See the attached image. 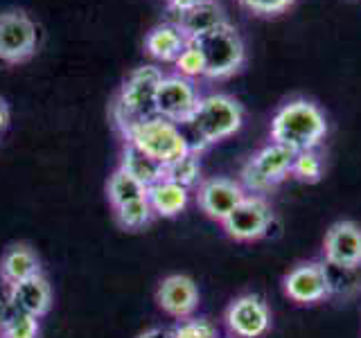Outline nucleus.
Here are the masks:
<instances>
[{"label":"nucleus","mask_w":361,"mask_h":338,"mask_svg":"<svg viewBox=\"0 0 361 338\" xmlns=\"http://www.w3.org/2000/svg\"><path fill=\"white\" fill-rule=\"evenodd\" d=\"M39 45V30L25 11L11 9L0 14V61L18 65L30 61Z\"/></svg>","instance_id":"obj_7"},{"label":"nucleus","mask_w":361,"mask_h":338,"mask_svg":"<svg viewBox=\"0 0 361 338\" xmlns=\"http://www.w3.org/2000/svg\"><path fill=\"white\" fill-rule=\"evenodd\" d=\"M285 296L296 304H316L332 296L330 270L321 262H302L282 280Z\"/></svg>","instance_id":"obj_9"},{"label":"nucleus","mask_w":361,"mask_h":338,"mask_svg":"<svg viewBox=\"0 0 361 338\" xmlns=\"http://www.w3.org/2000/svg\"><path fill=\"white\" fill-rule=\"evenodd\" d=\"M274 223V212L264 196L246 194L228 217L221 221L226 234L235 242H257L269 232Z\"/></svg>","instance_id":"obj_8"},{"label":"nucleus","mask_w":361,"mask_h":338,"mask_svg":"<svg viewBox=\"0 0 361 338\" xmlns=\"http://www.w3.org/2000/svg\"><path fill=\"white\" fill-rule=\"evenodd\" d=\"M14 302H11V284L0 280V330H3V325L11 318V313H14Z\"/></svg>","instance_id":"obj_29"},{"label":"nucleus","mask_w":361,"mask_h":338,"mask_svg":"<svg viewBox=\"0 0 361 338\" xmlns=\"http://www.w3.org/2000/svg\"><path fill=\"white\" fill-rule=\"evenodd\" d=\"M165 178L183 185L185 189H197L201 185V151L190 149L174 163L165 167Z\"/></svg>","instance_id":"obj_22"},{"label":"nucleus","mask_w":361,"mask_h":338,"mask_svg":"<svg viewBox=\"0 0 361 338\" xmlns=\"http://www.w3.org/2000/svg\"><path fill=\"white\" fill-rule=\"evenodd\" d=\"M163 79V70L156 65H140L124 79L120 93L113 104V118L122 138L138 124L158 118L156 93Z\"/></svg>","instance_id":"obj_3"},{"label":"nucleus","mask_w":361,"mask_h":338,"mask_svg":"<svg viewBox=\"0 0 361 338\" xmlns=\"http://www.w3.org/2000/svg\"><path fill=\"white\" fill-rule=\"evenodd\" d=\"M34 275H41V262L37 253L25 244H14L0 257V280L7 284H18Z\"/></svg>","instance_id":"obj_16"},{"label":"nucleus","mask_w":361,"mask_h":338,"mask_svg":"<svg viewBox=\"0 0 361 338\" xmlns=\"http://www.w3.org/2000/svg\"><path fill=\"white\" fill-rule=\"evenodd\" d=\"M203 3H206V0H167V7L172 14H183V11H190Z\"/></svg>","instance_id":"obj_30"},{"label":"nucleus","mask_w":361,"mask_h":338,"mask_svg":"<svg viewBox=\"0 0 361 338\" xmlns=\"http://www.w3.org/2000/svg\"><path fill=\"white\" fill-rule=\"evenodd\" d=\"M120 169L122 172H127L129 176H133L145 187H152L154 183L165 178V165L154 161L152 156H147L142 149H138V146L131 144V142H124Z\"/></svg>","instance_id":"obj_19"},{"label":"nucleus","mask_w":361,"mask_h":338,"mask_svg":"<svg viewBox=\"0 0 361 338\" xmlns=\"http://www.w3.org/2000/svg\"><path fill=\"white\" fill-rule=\"evenodd\" d=\"M147 199H149V206L156 217L174 219L188 208L190 189H185L183 185H178L169 178H163L152 187H147Z\"/></svg>","instance_id":"obj_17"},{"label":"nucleus","mask_w":361,"mask_h":338,"mask_svg":"<svg viewBox=\"0 0 361 338\" xmlns=\"http://www.w3.org/2000/svg\"><path fill=\"white\" fill-rule=\"evenodd\" d=\"M106 196L111 201L113 210H118V208L127 206V203H131V201H138V199L147 196V187L118 167L116 172L109 176Z\"/></svg>","instance_id":"obj_21"},{"label":"nucleus","mask_w":361,"mask_h":338,"mask_svg":"<svg viewBox=\"0 0 361 338\" xmlns=\"http://www.w3.org/2000/svg\"><path fill=\"white\" fill-rule=\"evenodd\" d=\"M11 302L20 313H30L34 318H43L52 307V287L43 275H34L25 282L11 284Z\"/></svg>","instance_id":"obj_15"},{"label":"nucleus","mask_w":361,"mask_h":338,"mask_svg":"<svg viewBox=\"0 0 361 338\" xmlns=\"http://www.w3.org/2000/svg\"><path fill=\"white\" fill-rule=\"evenodd\" d=\"M199 99L201 97L197 93V86L192 84V79H185L180 75H163L156 93V111L161 118L183 127L195 113Z\"/></svg>","instance_id":"obj_10"},{"label":"nucleus","mask_w":361,"mask_h":338,"mask_svg":"<svg viewBox=\"0 0 361 338\" xmlns=\"http://www.w3.org/2000/svg\"><path fill=\"white\" fill-rule=\"evenodd\" d=\"M174 65H176V75L185 77V79L203 77V73H206V63H203L201 52L190 41L185 45V50L178 54V59L174 61Z\"/></svg>","instance_id":"obj_27"},{"label":"nucleus","mask_w":361,"mask_h":338,"mask_svg":"<svg viewBox=\"0 0 361 338\" xmlns=\"http://www.w3.org/2000/svg\"><path fill=\"white\" fill-rule=\"evenodd\" d=\"M195 196H197V206L201 208V212H206L214 221H224L244 201L246 189L242 187L240 180L214 176V178L201 180Z\"/></svg>","instance_id":"obj_13"},{"label":"nucleus","mask_w":361,"mask_h":338,"mask_svg":"<svg viewBox=\"0 0 361 338\" xmlns=\"http://www.w3.org/2000/svg\"><path fill=\"white\" fill-rule=\"evenodd\" d=\"M156 302L167 315L176 320L192 318L199 307V289L188 275H167L156 291Z\"/></svg>","instance_id":"obj_14"},{"label":"nucleus","mask_w":361,"mask_h":338,"mask_svg":"<svg viewBox=\"0 0 361 338\" xmlns=\"http://www.w3.org/2000/svg\"><path fill=\"white\" fill-rule=\"evenodd\" d=\"M0 338H39V318L14 311L0 330Z\"/></svg>","instance_id":"obj_25"},{"label":"nucleus","mask_w":361,"mask_h":338,"mask_svg":"<svg viewBox=\"0 0 361 338\" xmlns=\"http://www.w3.org/2000/svg\"><path fill=\"white\" fill-rule=\"evenodd\" d=\"M156 217L152 206H149V199L142 196L138 201H131L127 206H122L116 210V219L122 225L124 230H142L145 225H149L152 219Z\"/></svg>","instance_id":"obj_23"},{"label":"nucleus","mask_w":361,"mask_h":338,"mask_svg":"<svg viewBox=\"0 0 361 338\" xmlns=\"http://www.w3.org/2000/svg\"><path fill=\"white\" fill-rule=\"evenodd\" d=\"M188 39L183 37L174 23H165V25H156L149 34L145 37V50L147 54L156 61L163 63H174L178 54L185 50Z\"/></svg>","instance_id":"obj_18"},{"label":"nucleus","mask_w":361,"mask_h":338,"mask_svg":"<svg viewBox=\"0 0 361 338\" xmlns=\"http://www.w3.org/2000/svg\"><path fill=\"white\" fill-rule=\"evenodd\" d=\"M190 43L201 52L206 63L203 77L208 79L231 77L244 63V41L231 23H221L206 34H199L197 39H190Z\"/></svg>","instance_id":"obj_4"},{"label":"nucleus","mask_w":361,"mask_h":338,"mask_svg":"<svg viewBox=\"0 0 361 338\" xmlns=\"http://www.w3.org/2000/svg\"><path fill=\"white\" fill-rule=\"evenodd\" d=\"M135 338H172V332H167L165 327H149V330H145Z\"/></svg>","instance_id":"obj_31"},{"label":"nucleus","mask_w":361,"mask_h":338,"mask_svg":"<svg viewBox=\"0 0 361 338\" xmlns=\"http://www.w3.org/2000/svg\"><path fill=\"white\" fill-rule=\"evenodd\" d=\"M327 135L323 111L310 99H291L282 104L271 120V142L287 146L289 151H312Z\"/></svg>","instance_id":"obj_1"},{"label":"nucleus","mask_w":361,"mask_h":338,"mask_svg":"<svg viewBox=\"0 0 361 338\" xmlns=\"http://www.w3.org/2000/svg\"><path fill=\"white\" fill-rule=\"evenodd\" d=\"M293 156L296 154L276 142H269L259 151H255L240 174V183L246 189V194L262 196L267 192L276 189L282 180H287L291 176Z\"/></svg>","instance_id":"obj_5"},{"label":"nucleus","mask_w":361,"mask_h":338,"mask_svg":"<svg viewBox=\"0 0 361 338\" xmlns=\"http://www.w3.org/2000/svg\"><path fill=\"white\" fill-rule=\"evenodd\" d=\"M124 142L135 144L138 149H142L147 156H152L154 161H158L165 167L192 149L178 124L169 122L161 115L131 129L124 135Z\"/></svg>","instance_id":"obj_6"},{"label":"nucleus","mask_w":361,"mask_h":338,"mask_svg":"<svg viewBox=\"0 0 361 338\" xmlns=\"http://www.w3.org/2000/svg\"><path fill=\"white\" fill-rule=\"evenodd\" d=\"M7 124H9V106H7V101L0 97V133L7 129Z\"/></svg>","instance_id":"obj_32"},{"label":"nucleus","mask_w":361,"mask_h":338,"mask_svg":"<svg viewBox=\"0 0 361 338\" xmlns=\"http://www.w3.org/2000/svg\"><path fill=\"white\" fill-rule=\"evenodd\" d=\"M240 3L257 16H278L287 11L296 0H240Z\"/></svg>","instance_id":"obj_28"},{"label":"nucleus","mask_w":361,"mask_h":338,"mask_svg":"<svg viewBox=\"0 0 361 338\" xmlns=\"http://www.w3.org/2000/svg\"><path fill=\"white\" fill-rule=\"evenodd\" d=\"M291 176L298 178L300 183H319L323 176V161H321V156L316 154V149L300 151L293 156Z\"/></svg>","instance_id":"obj_24"},{"label":"nucleus","mask_w":361,"mask_h":338,"mask_svg":"<svg viewBox=\"0 0 361 338\" xmlns=\"http://www.w3.org/2000/svg\"><path fill=\"white\" fill-rule=\"evenodd\" d=\"M224 320L235 338H262L271 330V311L255 293L235 298L226 309Z\"/></svg>","instance_id":"obj_11"},{"label":"nucleus","mask_w":361,"mask_h":338,"mask_svg":"<svg viewBox=\"0 0 361 338\" xmlns=\"http://www.w3.org/2000/svg\"><path fill=\"white\" fill-rule=\"evenodd\" d=\"M244 124L242 104L231 95H206L199 99V104L192 113V118L183 124L190 131L185 138L192 149L203 151L210 144H217L226 138H231Z\"/></svg>","instance_id":"obj_2"},{"label":"nucleus","mask_w":361,"mask_h":338,"mask_svg":"<svg viewBox=\"0 0 361 338\" xmlns=\"http://www.w3.org/2000/svg\"><path fill=\"white\" fill-rule=\"evenodd\" d=\"M323 257L327 266L355 270L361 266V225L355 221H336L325 234Z\"/></svg>","instance_id":"obj_12"},{"label":"nucleus","mask_w":361,"mask_h":338,"mask_svg":"<svg viewBox=\"0 0 361 338\" xmlns=\"http://www.w3.org/2000/svg\"><path fill=\"white\" fill-rule=\"evenodd\" d=\"M172 338H217V327L208 318H185L178 320L172 330Z\"/></svg>","instance_id":"obj_26"},{"label":"nucleus","mask_w":361,"mask_h":338,"mask_svg":"<svg viewBox=\"0 0 361 338\" xmlns=\"http://www.w3.org/2000/svg\"><path fill=\"white\" fill-rule=\"evenodd\" d=\"M226 23L224 14H221V7L214 3V0H206L203 5L183 11V14H176L174 25L183 32V37L190 39H197L199 34H206L208 30L221 25Z\"/></svg>","instance_id":"obj_20"}]
</instances>
